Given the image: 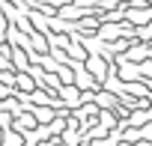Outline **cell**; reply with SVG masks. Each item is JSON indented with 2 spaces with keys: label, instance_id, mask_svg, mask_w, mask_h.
<instances>
[{
  "label": "cell",
  "instance_id": "1",
  "mask_svg": "<svg viewBox=\"0 0 152 146\" xmlns=\"http://www.w3.org/2000/svg\"><path fill=\"white\" fill-rule=\"evenodd\" d=\"M15 78H18V81H15V84H18V87H21V90H30V93H33V90H36V81H33V78H27V75H15Z\"/></svg>",
  "mask_w": 152,
  "mask_h": 146
},
{
  "label": "cell",
  "instance_id": "2",
  "mask_svg": "<svg viewBox=\"0 0 152 146\" xmlns=\"http://www.w3.org/2000/svg\"><path fill=\"white\" fill-rule=\"evenodd\" d=\"M125 57H128V60H143V57H152V51H149V48H134V51H128Z\"/></svg>",
  "mask_w": 152,
  "mask_h": 146
},
{
  "label": "cell",
  "instance_id": "3",
  "mask_svg": "<svg viewBox=\"0 0 152 146\" xmlns=\"http://www.w3.org/2000/svg\"><path fill=\"white\" fill-rule=\"evenodd\" d=\"M87 63H90V69H93V75H99V78H104V63H99L96 57H90Z\"/></svg>",
  "mask_w": 152,
  "mask_h": 146
}]
</instances>
